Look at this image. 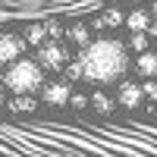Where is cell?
<instances>
[{"label":"cell","instance_id":"ac0fdd59","mask_svg":"<svg viewBox=\"0 0 157 157\" xmlns=\"http://www.w3.org/2000/svg\"><path fill=\"white\" fill-rule=\"evenodd\" d=\"M69 104H72L75 110H85V107H91V98H85V94H72Z\"/></svg>","mask_w":157,"mask_h":157},{"label":"cell","instance_id":"8fae6325","mask_svg":"<svg viewBox=\"0 0 157 157\" xmlns=\"http://www.w3.org/2000/svg\"><path fill=\"white\" fill-rule=\"evenodd\" d=\"M25 44H38V47H44L47 44V25L44 22H35L25 29Z\"/></svg>","mask_w":157,"mask_h":157},{"label":"cell","instance_id":"5b68a950","mask_svg":"<svg viewBox=\"0 0 157 157\" xmlns=\"http://www.w3.org/2000/svg\"><path fill=\"white\" fill-rule=\"evenodd\" d=\"M116 101H120L126 110H135L138 104L145 101V88H141L135 78H123V82H120V91H116Z\"/></svg>","mask_w":157,"mask_h":157},{"label":"cell","instance_id":"ffe728a7","mask_svg":"<svg viewBox=\"0 0 157 157\" xmlns=\"http://www.w3.org/2000/svg\"><path fill=\"white\" fill-rule=\"evenodd\" d=\"M3 101H6V98H3V88H0V107H3Z\"/></svg>","mask_w":157,"mask_h":157},{"label":"cell","instance_id":"52a82bcc","mask_svg":"<svg viewBox=\"0 0 157 157\" xmlns=\"http://www.w3.org/2000/svg\"><path fill=\"white\" fill-rule=\"evenodd\" d=\"M126 29L132 35H154L157 38V25H154V19H151L148 10H132L126 16Z\"/></svg>","mask_w":157,"mask_h":157},{"label":"cell","instance_id":"ba28073f","mask_svg":"<svg viewBox=\"0 0 157 157\" xmlns=\"http://www.w3.org/2000/svg\"><path fill=\"white\" fill-rule=\"evenodd\" d=\"M135 72L145 78H157V50H145L135 57Z\"/></svg>","mask_w":157,"mask_h":157},{"label":"cell","instance_id":"2e32d148","mask_svg":"<svg viewBox=\"0 0 157 157\" xmlns=\"http://www.w3.org/2000/svg\"><path fill=\"white\" fill-rule=\"evenodd\" d=\"M47 25V38H50V41H60V38H63V25L60 22H44Z\"/></svg>","mask_w":157,"mask_h":157},{"label":"cell","instance_id":"e0dca14e","mask_svg":"<svg viewBox=\"0 0 157 157\" xmlns=\"http://www.w3.org/2000/svg\"><path fill=\"white\" fill-rule=\"evenodd\" d=\"M141 88H145V98H148V101H157V78H145V85H141Z\"/></svg>","mask_w":157,"mask_h":157},{"label":"cell","instance_id":"30bf717a","mask_svg":"<svg viewBox=\"0 0 157 157\" xmlns=\"http://www.w3.org/2000/svg\"><path fill=\"white\" fill-rule=\"evenodd\" d=\"M116 25H126V16H123L120 10H107L104 16L94 19V25H91V29H116Z\"/></svg>","mask_w":157,"mask_h":157},{"label":"cell","instance_id":"5bb4252c","mask_svg":"<svg viewBox=\"0 0 157 157\" xmlns=\"http://www.w3.org/2000/svg\"><path fill=\"white\" fill-rule=\"evenodd\" d=\"M66 82H85V72H82V63L78 60L66 63Z\"/></svg>","mask_w":157,"mask_h":157},{"label":"cell","instance_id":"9a60e30c","mask_svg":"<svg viewBox=\"0 0 157 157\" xmlns=\"http://www.w3.org/2000/svg\"><path fill=\"white\" fill-rule=\"evenodd\" d=\"M129 50H135V54H145V50H148V35H132Z\"/></svg>","mask_w":157,"mask_h":157},{"label":"cell","instance_id":"7a4b0ae2","mask_svg":"<svg viewBox=\"0 0 157 157\" xmlns=\"http://www.w3.org/2000/svg\"><path fill=\"white\" fill-rule=\"evenodd\" d=\"M3 88L13 91V98L16 94H32V91L38 88H44V69L38 66V60H19V63H13V66L3 72Z\"/></svg>","mask_w":157,"mask_h":157},{"label":"cell","instance_id":"8992f818","mask_svg":"<svg viewBox=\"0 0 157 157\" xmlns=\"http://www.w3.org/2000/svg\"><path fill=\"white\" fill-rule=\"evenodd\" d=\"M69 98H72V91H69V82H66V78L44 82V88H41V101H44V104H54V107L69 104Z\"/></svg>","mask_w":157,"mask_h":157},{"label":"cell","instance_id":"4fadbf2b","mask_svg":"<svg viewBox=\"0 0 157 157\" xmlns=\"http://www.w3.org/2000/svg\"><path fill=\"white\" fill-rule=\"evenodd\" d=\"M91 107L98 113H113V101L104 94V91H94V94H91Z\"/></svg>","mask_w":157,"mask_h":157},{"label":"cell","instance_id":"277c9868","mask_svg":"<svg viewBox=\"0 0 157 157\" xmlns=\"http://www.w3.org/2000/svg\"><path fill=\"white\" fill-rule=\"evenodd\" d=\"M63 63H66V50L57 41H47L44 47H38V66L41 69H63Z\"/></svg>","mask_w":157,"mask_h":157},{"label":"cell","instance_id":"9c48e42d","mask_svg":"<svg viewBox=\"0 0 157 157\" xmlns=\"http://www.w3.org/2000/svg\"><path fill=\"white\" fill-rule=\"evenodd\" d=\"M6 107H10L13 113H35V110H38V101H35L32 94H16L13 101H6Z\"/></svg>","mask_w":157,"mask_h":157},{"label":"cell","instance_id":"3957f363","mask_svg":"<svg viewBox=\"0 0 157 157\" xmlns=\"http://www.w3.org/2000/svg\"><path fill=\"white\" fill-rule=\"evenodd\" d=\"M25 54V38L13 35V32H3L0 35V66H13V63H19Z\"/></svg>","mask_w":157,"mask_h":157},{"label":"cell","instance_id":"d6986e66","mask_svg":"<svg viewBox=\"0 0 157 157\" xmlns=\"http://www.w3.org/2000/svg\"><path fill=\"white\" fill-rule=\"evenodd\" d=\"M151 19H154V25H157V0L151 3Z\"/></svg>","mask_w":157,"mask_h":157},{"label":"cell","instance_id":"6da1fadb","mask_svg":"<svg viewBox=\"0 0 157 157\" xmlns=\"http://www.w3.org/2000/svg\"><path fill=\"white\" fill-rule=\"evenodd\" d=\"M78 63H82V72H85V82L91 85H113V82H123V75L129 72L132 60H129V44L116 41V38H94L88 47L78 50Z\"/></svg>","mask_w":157,"mask_h":157},{"label":"cell","instance_id":"7c38bea8","mask_svg":"<svg viewBox=\"0 0 157 157\" xmlns=\"http://www.w3.org/2000/svg\"><path fill=\"white\" fill-rule=\"evenodd\" d=\"M69 38L78 44V47H88L94 38H88V25H82V22H75V25H69Z\"/></svg>","mask_w":157,"mask_h":157}]
</instances>
